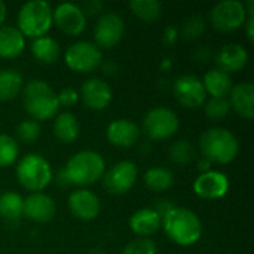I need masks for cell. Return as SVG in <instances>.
Here are the masks:
<instances>
[{
    "label": "cell",
    "instance_id": "obj_36",
    "mask_svg": "<svg viewBox=\"0 0 254 254\" xmlns=\"http://www.w3.org/2000/svg\"><path fill=\"white\" fill-rule=\"evenodd\" d=\"M58 97V104L64 106V107H73L77 101H79V92L73 88H64L60 91V94H57Z\"/></svg>",
    "mask_w": 254,
    "mask_h": 254
},
{
    "label": "cell",
    "instance_id": "obj_8",
    "mask_svg": "<svg viewBox=\"0 0 254 254\" xmlns=\"http://www.w3.org/2000/svg\"><path fill=\"white\" fill-rule=\"evenodd\" d=\"M179 127L177 115L167 107H155L143 119V131L152 140H167L177 132Z\"/></svg>",
    "mask_w": 254,
    "mask_h": 254
},
{
    "label": "cell",
    "instance_id": "obj_33",
    "mask_svg": "<svg viewBox=\"0 0 254 254\" xmlns=\"http://www.w3.org/2000/svg\"><path fill=\"white\" fill-rule=\"evenodd\" d=\"M42 134L40 124L33 119L22 121L16 128V135L22 143H34Z\"/></svg>",
    "mask_w": 254,
    "mask_h": 254
},
{
    "label": "cell",
    "instance_id": "obj_10",
    "mask_svg": "<svg viewBox=\"0 0 254 254\" xmlns=\"http://www.w3.org/2000/svg\"><path fill=\"white\" fill-rule=\"evenodd\" d=\"M138 177V170L131 161H121L115 164L104 176L103 185L112 195H124L132 189Z\"/></svg>",
    "mask_w": 254,
    "mask_h": 254
},
{
    "label": "cell",
    "instance_id": "obj_28",
    "mask_svg": "<svg viewBox=\"0 0 254 254\" xmlns=\"http://www.w3.org/2000/svg\"><path fill=\"white\" fill-rule=\"evenodd\" d=\"M174 183V176L168 168L164 167H153L147 170L144 174V185L152 192H164L168 190Z\"/></svg>",
    "mask_w": 254,
    "mask_h": 254
},
{
    "label": "cell",
    "instance_id": "obj_37",
    "mask_svg": "<svg viewBox=\"0 0 254 254\" xmlns=\"http://www.w3.org/2000/svg\"><path fill=\"white\" fill-rule=\"evenodd\" d=\"M85 6H86V10H83V13H85V15H86V13L94 15V13L100 12V10H101V7H103V4H101L100 1H88Z\"/></svg>",
    "mask_w": 254,
    "mask_h": 254
},
{
    "label": "cell",
    "instance_id": "obj_22",
    "mask_svg": "<svg viewBox=\"0 0 254 254\" xmlns=\"http://www.w3.org/2000/svg\"><path fill=\"white\" fill-rule=\"evenodd\" d=\"M25 49V37L16 27H0V58H16Z\"/></svg>",
    "mask_w": 254,
    "mask_h": 254
},
{
    "label": "cell",
    "instance_id": "obj_4",
    "mask_svg": "<svg viewBox=\"0 0 254 254\" xmlns=\"http://www.w3.org/2000/svg\"><path fill=\"white\" fill-rule=\"evenodd\" d=\"M199 147L202 152L204 159H207L210 164H229L232 162L238 152H240V143L237 137L226 128H211L205 131L201 135Z\"/></svg>",
    "mask_w": 254,
    "mask_h": 254
},
{
    "label": "cell",
    "instance_id": "obj_3",
    "mask_svg": "<svg viewBox=\"0 0 254 254\" xmlns=\"http://www.w3.org/2000/svg\"><path fill=\"white\" fill-rule=\"evenodd\" d=\"M22 103L25 112L36 122L52 119L60 109L57 92L48 82L40 79L30 80L22 88Z\"/></svg>",
    "mask_w": 254,
    "mask_h": 254
},
{
    "label": "cell",
    "instance_id": "obj_21",
    "mask_svg": "<svg viewBox=\"0 0 254 254\" xmlns=\"http://www.w3.org/2000/svg\"><path fill=\"white\" fill-rule=\"evenodd\" d=\"M162 223V217L155 208H141L135 211L129 219L131 231L140 238H147L153 235Z\"/></svg>",
    "mask_w": 254,
    "mask_h": 254
},
{
    "label": "cell",
    "instance_id": "obj_1",
    "mask_svg": "<svg viewBox=\"0 0 254 254\" xmlns=\"http://www.w3.org/2000/svg\"><path fill=\"white\" fill-rule=\"evenodd\" d=\"M162 226L167 237L177 246L189 247L199 241L202 225L199 217L188 208L170 207L162 214Z\"/></svg>",
    "mask_w": 254,
    "mask_h": 254
},
{
    "label": "cell",
    "instance_id": "obj_26",
    "mask_svg": "<svg viewBox=\"0 0 254 254\" xmlns=\"http://www.w3.org/2000/svg\"><path fill=\"white\" fill-rule=\"evenodd\" d=\"M24 88V80L19 71L13 68L0 70V101L15 100Z\"/></svg>",
    "mask_w": 254,
    "mask_h": 254
},
{
    "label": "cell",
    "instance_id": "obj_18",
    "mask_svg": "<svg viewBox=\"0 0 254 254\" xmlns=\"http://www.w3.org/2000/svg\"><path fill=\"white\" fill-rule=\"evenodd\" d=\"M249 63V52L240 43H226L216 55L217 68L231 74L243 70Z\"/></svg>",
    "mask_w": 254,
    "mask_h": 254
},
{
    "label": "cell",
    "instance_id": "obj_24",
    "mask_svg": "<svg viewBox=\"0 0 254 254\" xmlns=\"http://www.w3.org/2000/svg\"><path fill=\"white\" fill-rule=\"evenodd\" d=\"M80 134V125L77 118L70 113V112H64L61 115H58L54 121V135L65 144L73 143Z\"/></svg>",
    "mask_w": 254,
    "mask_h": 254
},
{
    "label": "cell",
    "instance_id": "obj_19",
    "mask_svg": "<svg viewBox=\"0 0 254 254\" xmlns=\"http://www.w3.org/2000/svg\"><path fill=\"white\" fill-rule=\"evenodd\" d=\"M107 140L116 147H131L140 138V128L129 119H116L109 124L106 131Z\"/></svg>",
    "mask_w": 254,
    "mask_h": 254
},
{
    "label": "cell",
    "instance_id": "obj_16",
    "mask_svg": "<svg viewBox=\"0 0 254 254\" xmlns=\"http://www.w3.org/2000/svg\"><path fill=\"white\" fill-rule=\"evenodd\" d=\"M193 190L202 199H220L229 190V180L223 173L210 170L195 180Z\"/></svg>",
    "mask_w": 254,
    "mask_h": 254
},
{
    "label": "cell",
    "instance_id": "obj_7",
    "mask_svg": "<svg viewBox=\"0 0 254 254\" xmlns=\"http://www.w3.org/2000/svg\"><path fill=\"white\" fill-rule=\"evenodd\" d=\"M64 61L67 67L73 71L92 73L101 65L103 54L95 43L80 40L67 48L64 54Z\"/></svg>",
    "mask_w": 254,
    "mask_h": 254
},
{
    "label": "cell",
    "instance_id": "obj_38",
    "mask_svg": "<svg viewBox=\"0 0 254 254\" xmlns=\"http://www.w3.org/2000/svg\"><path fill=\"white\" fill-rule=\"evenodd\" d=\"M246 25H247V37H249V40H250V42H253V39H254V31H253L254 16H250V18H247V19H246Z\"/></svg>",
    "mask_w": 254,
    "mask_h": 254
},
{
    "label": "cell",
    "instance_id": "obj_35",
    "mask_svg": "<svg viewBox=\"0 0 254 254\" xmlns=\"http://www.w3.org/2000/svg\"><path fill=\"white\" fill-rule=\"evenodd\" d=\"M122 254H156V246L150 238H135L124 249Z\"/></svg>",
    "mask_w": 254,
    "mask_h": 254
},
{
    "label": "cell",
    "instance_id": "obj_17",
    "mask_svg": "<svg viewBox=\"0 0 254 254\" xmlns=\"http://www.w3.org/2000/svg\"><path fill=\"white\" fill-rule=\"evenodd\" d=\"M68 208L71 214L80 220H94L100 214V199L88 189H77L68 196Z\"/></svg>",
    "mask_w": 254,
    "mask_h": 254
},
{
    "label": "cell",
    "instance_id": "obj_9",
    "mask_svg": "<svg viewBox=\"0 0 254 254\" xmlns=\"http://www.w3.org/2000/svg\"><path fill=\"white\" fill-rule=\"evenodd\" d=\"M247 10L246 4L238 0H223L211 10V24L216 30L229 33L235 31L246 24Z\"/></svg>",
    "mask_w": 254,
    "mask_h": 254
},
{
    "label": "cell",
    "instance_id": "obj_15",
    "mask_svg": "<svg viewBox=\"0 0 254 254\" xmlns=\"http://www.w3.org/2000/svg\"><path fill=\"white\" fill-rule=\"evenodd\" d=\"M79 97L82 98L83 104L88 109L104 110L112 103L113 92H112V88L109 83H106L104 80H101L98 77H92V79H88L86 82H83Z\"/></svg>",
    "mask_w": 254,
    "mask_h": 254
},
{
    "label": "cell",
    "instance_id": "obj_14",
    "mask_svg": "<svg viewBox=\"0 0 254 254\" xmlns=\"http://www.w3.org/2000/svg\"><path fill=\"white\" fill-rule=\"evenodd\" d=\"M57 214V204L55 201L42 192L30 193L24 199L22 216L34 223H48Z\"/></svg>",
    "mask_w": 254,
    "mask_h": 254
},
{
    "label": "cell",
    "instance_id": "obj_29",
    "mask_svg": "<svg viewBox=\"0 0 254 254\" xmlns=\"http://www.w3.org/2000/svg\"><path fill=\"white\" fill-rule=\"evenodd\" d=\"M129 9L144 22H155L162 15V4L156 0H131Z\"/></svg>",
    "mask_w": 254,
    "mask_h": 254
},
{
    "label": "cell",
    "instance_id": "obj_2",
    "mask_svg": "<svg viewBox=\"0 0 254 254\" xmlns=\"http://www.w3.org/2000/svg\"><path fill=\"white\" fill-rule=\"evenodd\" d=\"M104 171L106 162L100 153L94 150H82L67 161L61 171V179H64L67 185L89 186L98 182Z\"/></svg>",
    "mask_w": 254,
    "mask_h": 254
},
{
    "label": "cell",
    "instance_id": "obj_25",
    "mask_svg": "<svg viewBox=\"0 0 254 254\" xmlns=\"http://www.w3.org/2000/svg\"><path fill=\"white\" fill-rule=\"evenodd\" d=\"M31 54L33 57L42 63V64H52L55 63L61 55V48L58 42L54 37L42 36L37 39H33L31 43Z\"/></svg>",
    "mask_w": 254,
    "mask_h": 254
},
{
    "label": "cell",
    "instance_id": "obj_27",
    "mask_svg": "<svg viewBox=\"0 0 254 254\" xmlns=\"http://www.w3.org/2000/svg\"><path fill=\"white\" fill-rule=\"evenodd\" d=\"M24 199L13 190L0 195V217L6 222H18L22 217Z\"/></svg>",
    "mask_w": 254,
    "mask_h": 254
},
{
    "label": "cell",
    "instance_id": "obj_31",
    "mask_svg": "<svg viewBox=\"0 0 254 254\" xmlns=\"http://www.w3.org/2000/svg\"><path fill=\"white\" fill-rule=\"evenodd\" d=\"M19 155L16 140L7 134H0V168L12 165Z\"/></svg>",
    "mask_w": 254,
    "mask_h": 254
},
{
    "label": "cell",
    "instance_id": "obj_6",
    "mask_svg": "<svg viewBox=\"0 0 254 254\" xmlns=\"http://www.w3.org/2000/svg\"><path fill=\"white\" fill-rule=\"evenodd\" d=\"M15 174L19 185L31 193L43 190L52 182L51 164L37 153H30L19 159Z\"/></svg>",
    "mask_w": 254,
    "mask_h": 254
},
{
    "label": "cell",
    "instance_id": "obj_23",
    "mask_svg": "<svg viewBox=\"0 0 254 254\" xmlns=\"http://www.w3.org/2000/svg\"><path fill=\"white\" fill-rule=\"evenodd\" d=\"M202 85L205 88V92L210 94L213 98H226L234 88L231 74L219 68L208 70L204 76Z\"/></svg>",
    "mask_w": 254,
    "mask_h": 254
},
{
    "label": "cell",
    "instance_id": "obj_20",
    "mask_svg": "<svg viewBox=\"0 0 254 254\" xmlns=\"http://www.w3.org/2000/svg\"><path fill=\"white\" fill-rule=\"evenodd\" d=\"M231 107L247 121L254 118V86L252 82H243L232 88L231 91Z\"/></svg>",
    "mask_w": 254,
    "mask_h": 254
},
{
    "label": "cell",
    "instance_id": "obj_39",
    "mask_svg": "<svg viewBox=\"0 0 254 254\" xmlns=\"http://www.w3.org/2000/svg\"><path fill=\"white\" fill-rule=\"evenodd\" d=\"M6 16H7V6L4 4V1L0 0V27L3 25Z\"/></svg>",
    "mask_w": 254,
    "mask_h": 254
},
{
    "label": "cell",
    "instance_id": "obj_34",
    "mask_svg": "<svg viewBox=\"0 0 254 254\" xmlns=\"http://www.w3.org/2000/svg\"><path fill=\"white\" fill-rule=\"evenodd\" d=\"M204 30H205V21L196 15V16H190L185 21L182 34L186 40H195L199 36H202Z\"/></svg>",
    "mask_w": 254,
    "mask_h": 254
},
{
    "label": "cell",
    "instance_id": "obj_32",
    "mask_svg": "<svg viewBox=\"0 0 254 254\" xmlns=\"http://www.w3.org/2000/svg\"><path fill=\"white\" fill-rule=\"evenodd\" d=\"M204 112L208 119L211 121H223L229 112H231V104L228 98H210L204 103Z\"/></svg>",
    "mask_w": 254,
    "mask_h": 254
},
{
    "label": "cell",
    "instance_id": "obj_30",
    "mask_svg": "<svg viewBox=\"0 0 254 254\" xmlns=\"http://www.w3.org/2000/svg\"><path fill=\"white\" fill-rule=\"evenodd\" d=\"M170 159L177 165H188L195 159V147L188 140H179L170 147Z\"/></svg>",
    "mask_w": 254,
    "mask_h": 254
},
{
    "label": "cell",
    "instance_id": "obj_11",
    "mask_svg": "<svg viewBox=\"0 0 254 254\" xmlns=\"http://www.w3.org/2000/svg\"><path fill=\"white\" fill-rule=\"evenodd\" d=\"M125 33V22L124 18L116 12H107L103 13L94 28V37L95 45L98 48H113L116 46Z\"/></svg>",
    "mask_w": 254,
    "mask_h": 254
},
{
    "label": "cell",
    "instance_id": "obj_13",
    "mask_svg": "<svg viewBox=\"0 0 254 254\" xmlns=\"http://www.w3.org/2000/svg\"><path fill=\"white\" fill-rule=\"evenodd\" d=\"M54 24L68 36H79L86 27L83 9L74 3H61L52 10Z\"/></svg>",
    "mask_w": 254,
    "mask_h": 254
},
{
    "label": "cell",
    "instance_id": "obj_12",
    "mask_svg": "<svg viewBox=\"0 0 254 254\" xmlns=\"http://www.w3.org/2000/svg\"><path fill=\"white\" fill-rule=\"evenodd\" d=\"M177 101L186 109L202 107L207 101V92L202 85V80L192 74L180 76L173 86Z\"/></svg>",
    "mask_w": 254,
    "mask_h": 254
},
{
    "label": "cell",
    "instance_id": "obj_5",
    "mask_svg": "<svg viewBox=\"0 0 254 254\" xmlns=\"http://www.w3.org/2000/svg\"><path fill=\"white\" fill-rule=\"evenodd\" d=\"M52 22V7L43 0L27 1L18 12V30L24 37L37 39L46 36Z\"/></svg>",
    "mask_w": 254,
    "mask_h": 254
}]
</instances>
